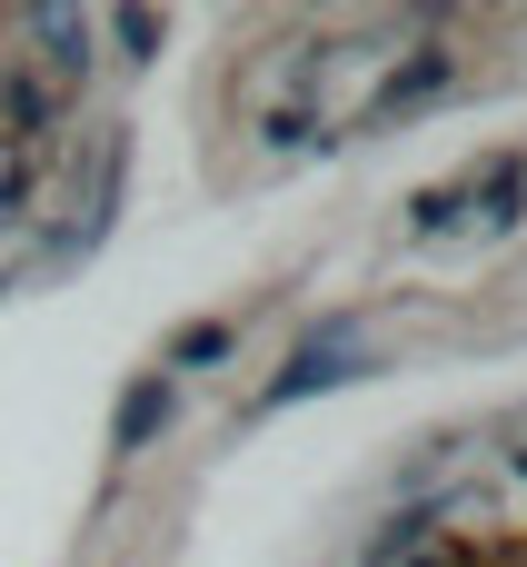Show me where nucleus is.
<instances>
[{"label":"nucleus","instance_id":"1","mask_svg":"<svg viewBox=\"0 0 527 567\" xmlns=\"http://www.w3.org/2000/svg\"><path fill=\"white\" fill-rule=\"evenodd\" d=\"M329 379H349V329H329V339H309V349L289 359V379L269 389V409H279V399H299V389H329Z\"/></svg>","mask_w":527,"mask_h":567},{"label":"nucleus","instance_id":"2","mask_svg":"<svg viewBox=\"0 0 527 567\" xmlns=\"http://www.w3.org/2000/svg\"><path fill=\"white\" fill-rule=\"evenodd\" d=\"M159 429H169V379H140V389L120 399V429H110V449L130 458V449H149Z\"/></svg>","mask_w":527,"mask_h":567}]
</instances>
